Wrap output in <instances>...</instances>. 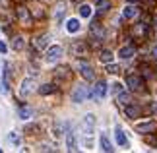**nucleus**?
Returning a JSON list of instances; mask_svg holds the SVG:
<instances>
[{
  "instance_id": "1",
  "label": "nucleus",
  "mask_w": 157,
  "mask_h": 153,
  "mask_svg": "<svg viewBox=\"0 0 157 153\" xmlns=\"http://www.w3.org/2000/svg\"><path fill=\"white\" fill-rule=\"evenodd\" d=\"M60 58H62V47H58V45L49 47V51H47V54H45V60H47V62L54 64V62H58Z\"/></svg>"
},
{
  "instance_id": "2",
  "label": "nucleus",
  "mask_w": 157,
  "mask_h": 153,
  "mask_svg": "<svg viewBox=\"0 0 157 153\" xmlns=\"http://www.w3.org/2000/svg\"><path fill=\"white\" fill-rule=\"evenodd\" d=\"M89 95H91V93H89L87 85H78V87L72 91V101H74V103H83Z\"/></svg>"
},
{
  "instance_id": "3",
  "label": "nucleus",
  "mask_w": 157,
  "mask_h": 153,
  "mask_svg": "<svg viewBox=\"0 0 157 153\" xmlns=\"http://www.w3.org/2000/svg\"><path fill=\"white\" fill-rule=\"evenodd\" d=\"M105 95H107V82H103V79H101V82L95 83V87H93V91H91V97H93L95 101H101Z\"/></svg>"
},
{
  "instance_id": "4",
  "label": "nucleus",
  "mask_w": 157,
  "mask_h": 153,
  "mask_svg": "<svg viewBox=\"0 0 157 153\" xmlns=\"http://www.w3.org/2000/svg\"><path fill=\"white\" fill-rule=\"evenodd\" d=\"M78 70H80V74L86 78L87 82H93V79H95V72H93V68L87 62H80V64H78Z\"/></svg>"
},
{
  "instance_id": "5",
  "label": "nucleus",
  "mask_w": 157,
  "mask_h": 153,
  "mask_svg": "<svg viewBox=\"0 0 157 153\" xmlns=\"http://www.w3.org/2000/svg\"><path fill=\"white\" fill-rule=\"evenodd\" d=\"M126 85H128L132 91H138L142 87V78L136 76V74H128V76H126Z\"/></svg>"
},
{
  "instance_id": "6",
  "label": "nucleus",
  "mask_w": 157,
  "mask_h": 153,
  "mask_svg": "<svg viewBox=\"0 0 157 153\" xmlns=\"http://www.w3.org/2000/svg\"><path fill=\"white\" fill-rule=\"evenodd\" d=\"M155 120H146V122H140V124L136 126V132L138 134H149V132H153L155 130Z\"/></svg>"
},
{
  "instance_id": "7",
  "label": "nucleus",
  "mask_w": 157,
  "mask_h": 153,
  "mask_svg": "<svg viewBox=\"0 0 157 153\" xmlns=\"http://www.w3.org/2000/svg\"><path fill=\"white\" fill-rule=\"evenodd\" d=\"M114 138H117V143L120 147H128V138H126V134H124V130L120 126L114 128Z\"/></svg>"
},
{
  "instance_id": "8",
  "label": "nucleus",
  "mask_w": 157,
  "mask_h": 153,
  "mask_svg": "<svg viewBox=\"0 0 157 153\" xmlns=\"http://www.w3.org/2000/svg\"><path fill=\"white\" fill-rule=\"evenodd\" d=\"M33 79L31 78H25V79H23V82H21V87H20V95L21 97H27L29 93H31V91H33Z\"/></svg>"
},
{
  "instance_id": "9",
  "label": "nucleus",
  "mask_w": 157,
  "mask_h": 153,
  "mask_svg": "<svg viewBox=\"0 0 157 153\" xmlns=\"http://www.w3.org/2000/svg\"><path fill=\"white\" fill-rule=\"evenodd\" d=\"M17 17H20L21 23H29L31 21V14H29V8L27 6H17Z\"/></svg>"
},
{
  "instance_id": "10",
  "label": "nucleus",
  "mask_w": 157,
  "mask_h": 153,
  "mask_svg": "<svg viewBox=\"0 0 157 153\" xmlns=\"http://www.w3.org/2000/svg\"><path fill=\"white\" fill-rule=\"evenodd\" d=\"M80 27H82V23H80L78 17H70V20L66 21V31H68V33H78Z\"/></svg>"
},
{
  "instance_id": "11",
  "label": "nucleus",
  "mask_w": 157,
  "mask_h": 153,
  "mask_svg": "<svg viewBox=\"0 0 157 153\" xmlns=\"http://www.w3.org/2000/svg\"><path fill=\"white\" fill-rule=\"evenodd\" d=\"M49 39H51L49 35H39V37L33 39V47L37 48V51H43V48L49 45Z\"/></svg>"
},
{
  "instance_id": "12",
  "label": "nucleus",
  "mask_w": 157,
  "mask_h": 153,
  "mask_svg": "<svg viewBox=\"0 0 157 153\" xmlns=\"http://www.w3.org/2000/svg\"><path fill=\"white\" fill-rule=\"evenodd\" d=\"M95 128V116L93 114H86L83 116V130H86V134H91Z\"/></svg>"
},
{
  "instance_id": "13",
  "label": "nucleus",
  "mask_w": 157,
  "mask_h": 153,
  "mask_svg": "<svg viewBox=\"0 0 157 153\" xmlns=\"http://www.w3.org/2000/svg\"><path fill=\"white\" fill-rule=\"evenodd\" d=\"M134 54H136V48L132 47V45H128V47H122V48L118 51V56L122 58V60H130L132 56H134Z\"/></svg>"
},
{
  "instance_id": "14",
  "label": "nucleus",
  "mask_w": 157,
  "mask_h": 153,
  "mask_svg": "<svg viewBox=\"0 0 157 153\" xmlns=\"http://www.w3.org/2000/svg\"><path fill=\"white\" fill-rule=\"evenodd\" d=\"M66 147H68L70 151H76L78 149V142H76V134L68 130V134H66Z\"/></svg>"
},
{
  "instance_id": "15",
  "label": "nucleus",
  "mask_w": 157,
  "mask_h": 153,
  "mask_svg": "<svg viewBox=\"0 0 157 153\" xmlns=\"http://www.w3.org/2000/svg\"><path fill=\"white\" fill-rule=\"evenodd\" d=\"M124 114L128 116V118H138L140 116V107H136V105H124Z\"/></svg>"
},
{
  "instance_id": "16",
  "label": "nucleus",
  "mask_w": 157,
  "mask_h": 153,
  "mask_svg": "<svg viewBox=\"0 0 157 153\" xmlns=\"http://www.w3.org/2000/svg\"><path fill=\"white\" fill-rule=\"evenodd\" d=\"M138 16V8H136V6H126V8L122 10V17H124V20H134V17Z\"/></svg>"
},
{
  "instance_id": "17",
  "label": "nucleus",
  "mask_w": 157,
  "mask_h": 153,
  "mask_svg": "<svg viewBox=\"0 0 157 153\" xmlns=\"http://www.w3.org/2000/svg\"><path fill=\"white\" fill-rule=\"evenodd\" d=\"M91 35L97 41H103L105 39V29L101 27V25H97V23H93V25H91Z\"/></svg>"
},
{
  "instance_id": "18",
  "label": "nucleus",
  "mask_w": 157,
  "mask_h": 153,
  "mask_svg": "<svg viewBox=\"0 0 157 153\" xmlns=\"http://www.w3.org/2000/svg\"><path fill=\"white\" fill-rule=\"evenodd\" d=\"M99 143H101V149H103V151H113V143H111V140H109L105 134H101Z\"/></svg>"
},
{
  "instance_id": "19",
  "label": "nucleus",
  "mask_w": 157,
  "mask_h": 153,
  "mask_svg": "<svg viewBox=\"0 0 157 153\" xmlns=\"http://www.w3.org/2000/svg\"><path fill=\"white\" fill-rule=\"evenodd\" d=\"M56 91V85H52V83H45V85H41L39 87V93L41 95H51Z\"/></svg>"
},
{
  "instance_id": "20",
  "label": "nucleus",
  "mask_w": 157,
  "mask_h": 153,
  "mask_svg": "<svg viewBox=\"0 0 157 153\" xmlns=\"http://www.w3.org/2000/svg\"><path fill=\"white\" fill-rule=\"evenodd\" d=\"M23 47H25V39L20 37V35L14 37V41H12V48H14V51H21Z\"/></svg>"
},
{
  "instance_id": "21",
  "label": "nucleus",
  "mask_w": 157,
  "mask_h": 153,
  "mask_svg": "<svg viewBox=\"0 0 157 153\" xmlns=\"http://www.w3.org/2000/svg\"><path fill=\"white\" fill-rule=\"evenodd\" d=\"M99 58H101V62H105V64H109V62H113V58H114V54L109 51V48H105V51H101V54H99Z\"/></svg>"
},
{
  "instance_id": "22",
  "label": "nucleus",
  "mask_w": 157,
  "mask_h": 153,
  "mask_svg": "<svg viewBox=\"0 0 157 153\" xmlns=\"http://www.w3.org/2000/svg\"><path fill=\"white\" fill-rule=\"evenodd\" d=\"M17 114H20V118H21V120H29V118L33 116V109H29V107H21Z\"/></svg>"
},
{
  "instance_id": "23",
  "label": "nucleus",
  "mask_w": 157,
  "mask_h": 153,
  "mask_svg": "<svg viewBox=\"0 0 157 153\" xmlns=\"http://www.w3.org/2000/svg\"><path fill=\"white\" fill-rule=\"evenodd\" d=\"M80 16L82 17H91V6H89V4H82L80 6Z\"/></svg>"
},
{
  "instance_id": "24",
  "label": "nucleus",
  "mask_w": 157,
  "mask_h": 153,
  "mask_svg": "<svg viewBox=\"0 0 157 153\" xmlns=\"http://www.w3.org/2000/svg\"><path fill=\"white\" fill-rule=\"evenodd\" d=\"M31 14H33V17H43V16H45V10H43V6L35 4L33 8H31Z\"/></svg>"
},
{
  "instance_id": "25",
  "label": "nucleus",
  "mask_w": 157,
  "mask_h": 153,
  "mask_svg": "<svg viewBox=\"0 0 157 153\" xmlns=\"http://www.w3.org/2000/svg\"><path fill=\"white\" fill-rule=\"evenodd\" d=\"M86 51H87V47L83 45V43H76L74 45V54H78V56H80V54H86Z\"/></svg>"
},
{
  "instance_id": "26",
  "label": "nucleus",
  "mask_w": 157,
  "mask_h": 153,
  "mask_svg": "<svg viewBox=\"0 0 157 153\" xmlns=\"http://www.w3.org/2000/svg\"><path fill=\"white\" fill-rule=\"evenodd\" d=\"M118 103H120V105H128V103H130V95L120 91V93H118Z\"/></svg>"
},
{
  "instance_id": "27",
  "label": "nucleus",
  "mask_w": 157,
  "mask_h": 153,
  "mask_svg": "<svg viewBox=\"0 0 157 153\" xmlns=\"http://www.w3.org/2000/svg\"><path fill=\"white\" fill-rule=\"evenodd\" d=\"M109 8H111V2H109V0H99V14L107 12Z\"/></svg>"
},
{
  "instance_id": "28",
  "label": "nucleus",
  "mask_w": 157,
  "mask_h": 153,
  "mask_svg": "<svg viewBox=\"0 0 157 153\" xmlns=\"http://www.w3.org/2000/svg\"><path fill=\"white\" fill-rule=\"evenodd\" d=\"M134 35H146V23H138V25L134 27Z\"/></svg>"
},
{
  "instance_id": "29",
  "label": "nucleus",
  "mask_w": 157,
  "mask_h": 153,
  "mask_svg": "<svg viewBox=\"0 0 157 153\" xmlns=\"http://www.w3.org/2000/svg\"><path fill=\"white\" fill-rule=\"evenodd\" d=\"M107 72H109V74H118V72H120V68H118L117 64L109 62V64H107Z\"/></svg>"
},
{
  "instance_id": "30",
  "label": "nucleus",
  "mask_w": 157,
  "mask_h": 153,
  "mask_svg": "<svg viewBox=\"0 0 157 153\" xmlns=\"http://www.w3.org/2000/svg\"><path fill=\"white\" fill-rule=\"evenodd\" d=\"M64 12H66L64 4H60V6H58V10H56V21H62V17H64Z\"/></svg>"
},
{
  "instance_id": "31",
  "label": "nucleus",
  "mask_w": 157,
  "mask_h": 153,
  "mask_svg": "<svg viewBox=\"0 0 157 153\" xmlns=\"http://www.w3.org/2000/svg\"><path fill=\"white\" fill-rule=\"evenodd\" d=\"M8 138H10V142H12V143H16V145H20V136H17V134H16V132H10V136H8Z\"/></svg>"
},
{
  "instance_id": "32",
  "label": "nucleus",
  "mask_w": 157,
  "mask_h": 153,
  "mask_svg": "<svg viewBox=\"0 0 157 153\" xmlns=\"http://www.w3.org/2000/svg\"><path fill=\"white\" fill-rule=\"evenodd\" d=\"M66 70H68V68H58L56 74H58L60 78H68V72H66Z\"/></svg>"
},
{
  "instance_id": "33",
  "label": "nucleus",
  "mask_w": 157,
  "mask_h": 153,
  "mask_svg": "<svg viewBox=\"0 0 157 153\" xmlns=\"http://www.w3.org/2000/svg\"><path fill=\"white\" fill-rule=\"evenodd\" d=\"M113 91H114V93H120V91H122V83H113Z\"/></svg>"
},
{
  "instance_id": "34",
  "label": "nucleus",
  "mask_w": 157,
  "mask_h": 153,
  "mask_svg": "<svg viewBox=\"0 0 157 153\" xmlns=\"http://www.w3.org/2000/svg\"><path fill=\"white\" fill-rule=\"evenodd\" d=\"M6 51H8V47H6L4 43H0V54H6Z\"/></svg>"
},
{
  "instance_id": "35",
  "label": "nucleus",
  "mask_w": 157,
  "mask_h": 153,
  "mask_svg": "<svg viewBox=\"0 0 157 153\" xmlns=\"http://www.w3.org/2000/svg\"><path fill=\"white\" fill-rule=\"evenodd\" d=\"M151 56H153V58H155V60H157V45H155V47H153V48H151Z\"/></svg>"
},
{
  "instance_id": "36",
  "label": "nucleus",
  "mask_w": 157,
  "mask_h": 153,
  "mask_svg": "<svg viewBox=\"0 0 157 153\" xmlns=\"http://www.w3.org/2000/svg\"><path fill=\"white\" fill-rule=\"evenodd\" d=\"M41 149H43V151H52L51 145H41Z\"/></svg>"
},
{
  "instance_id": "37",
  "label": "nucleus",
  "mask_w": 157,
  "mask_h": 153,
  "mask_svg": "<svg viewBox=\"0 0 157 153\" xmlns=\"http://www.w3.org/2000/svg\"><path fill=\"white\" fill-rule=\"evenodd\" d=\"M128 2H130V4H134V2H138V0H128Z\"/></svg>"
},
{
  "instance_id": "38",
  "label": "nucleus",
  "mask_w": 157,
  "mask_h": 153,
  "mask_svg": "<svg viewBox=\"0 0 157 153\" xmlns=\"http://www.w3.org/2000/svg\"><path fill=\"white\" fill-rule=\"evenodd\" d=\"M155 27H157V16H155Z\"/></svg>"
},
{
  "instance_id": "39",
  "label": "nucleus",
  "mask_w": 157,
  "mask_h": 153,
  "mask_svg": "<svg viewBox=\"0 0 157 153\" xmlns=\"http://www.w3.org/2000/svg\"><path fill=\"white\" fill-rule=\"evenodd\" d=\"M155 113H157V105H155Z\"/></svg>"
},
{
  "instance_id": "40",
  "label": "nucleus",
  "mask_w": 157,
  "mask_h": 153,
  "mask_svg": "<svg viewBox=\"0 0 157 153\" xmlns=\"http://www.w3.org/2000/svg\"><path fill=\"white\" fill-rule=\"evenodd\" d=\"M95 2H99V0H95Z\"/></svg>"
}]
</instances>
